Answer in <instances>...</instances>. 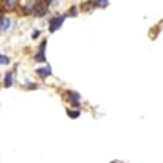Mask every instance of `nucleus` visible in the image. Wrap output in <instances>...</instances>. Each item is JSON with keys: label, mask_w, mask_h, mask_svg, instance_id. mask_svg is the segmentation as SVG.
Instances as JSON below:
<instances>
[{"label": "nucleus", "mask_w": 163, "mask_h": 163, "mask_svg": "<svg viewBox=\"0 0 163 163\" xmlns=\"http://www.w3.org/2000/svg\"><path fill=\"white\" fill-rule=\"evenodd\" d=\"M10 63V59L7 56H3V54H0V64H8Z\"/></svg>", "instance_id": "9b49d317"}, {"label": "nucleus", "mask_w": 163, "mask_h": 163, "mask_svg": "<svg viewBox=\"0 0 163 163\" xmlns=\"http://www.w3.org/2000/svg\"><path fill=\"white\" fill-rule=\"evenodd\" d=\"M69 97H71L72 105L79 106V94H76V92H71V94H69Z\"/></svg>", "instance_id": "6e6552de"}, {"label": "nucleus", "mask_w": 163, "mask_h": 163, "mask_svg": "<svg viewBox=\"0 0 163 163\" xmlns=\"http://www.w3.org/2000/svg\"><path fill=\"white\" fill-rule=\"evenodd\" d=\"M79 114H80V112H78V110H76V112H71V110H68V116L72 117V118H78Z\"/></svg>", "instance_id": "9d476101"}, {"label": "nucleus", "mask_w": 163, "mask_h": 163, "mask_svg": "<svg viewBox=\"0 0 163 163\" xmlns=\"http://www.w3.org/2000/svg\"><path fill=\"white\" fill-rule=\"evenodd\" d=\"M37 75H39L41 78H46V76L52 75V68H50V65H46V67H44V68H38V69H37Z\"/></svg>", "instance_id": "7ed1b4c3"}, {"label": "nucleus", "mask_w": 163, "mask_h": 163, "mask_svg": "<svg viewBox=\"0 0 163 163\" xmlns=\"http://www.w3.org/2000/svg\"><path fill=\"white\" fill-rule=\"evenodd\" d=\"M33 14L34 15H44L45 14V6L42 3H37L33 6Z\"/></svg>", "instance_id": "20e7f679"}, {"label": "nucleus", "mask_w": 163, "mask_h": 163, "mask_svg": "<svg viewBox=\"0 0 163 163\" xmlns=\"http://www.w3.org/2000/svg\"><path fill=\"white\" fill-rule=\"evenodd\" d=\"M12 71H8L7 74H6V76H4V87L6 89H10L11 86H12V83H14V80H12Z\"/></svg>", "instance_id": "39448f33"}, {"label": "nucleus", "mask_w": 163, "mask_h": 163, "mask_svg": "<svg viewBox=\"0 0 163 163\" xmlns=\"http://www.w3.org/2000/svg\"><path fill=\"white\" fill-rule=\"evenodd\" d=\"M11 21L8 18H1L0 19V31H7L10 29Z\"/></svg>", "instance_id": "423d86ee"}, {"label": "nucleus", "mask_w": 163, "mask_h": 163, "mask_svg": "<svg viewBox=\"0 0 163 163\" xmlns=\"http://www.w3.org/2000/svg\"><path fill=\"white\" fill-rule=\"evenodd\" d=\"M46 39H44L42 42H41V45H39V49H38V53L36 54V57H34V60L38 61V63H44V61H46V56H45V49H46Z\"/></svg>", "instance_id": "f03ea898"}, {"label": "nucleus", "mask_w": 163, "mask_h": 163, "mask_svg": "<svg viewBox=\"0 0 163 163\" xmlns=\"http://www.w3.org/2000/svg\"><path fill=\"white\" fill-rule=\"evenodd\" d=\"M94 4L98 6V7H101V8H106L107 6H109V0H95Z\"/></svg>", "instance_id": "0eeeda50"}, {"label": "nucleus", "mask_w": 163, "mask_h": 163, "mask_svg": "<svg viewBox=\"0 0 163 163\" xmlns=\"http://www.w3.org/2000/svg\"><path fill=\"white\" fill-rule=\"evenodd\" d=\"M65 18H67V15H60V16H54V18L50 19V21H49V30H50V33H54L56 30H59V29L63 26Z\"/></svg>", "instance_id": "f257e3e1"}, {"label": "nucleus", "mask_w": 163, "mask_h": 163, "mask_svg": "<svg viewBox=\"0 0 163 163\" xmlns=\"http://www.w3.org/2000/svg\"><path fill=\"white\" fill-rule=\"evenodd\" d=\"M39 34H41V31H39V30H34V31H33V36H31V38H33V39H36L37 37L39 36Z\"/></svg>", "instance_id": "f8f14e48"}, {"label": "nucleus", "mask_w": 163, "mask_h": 163, "mask_svg": "<svg viewBox=\"0 0 163 163\" xmlns=\"http://www.w3.org/2000/svg\"><path fill=\"white\" fill-rule=\"evenodd\" d=\"M18 4V0H6V6H7L8 10H14Z\"/></svg>", "instance_id": "1a4fd4ad"}]
</instances>
